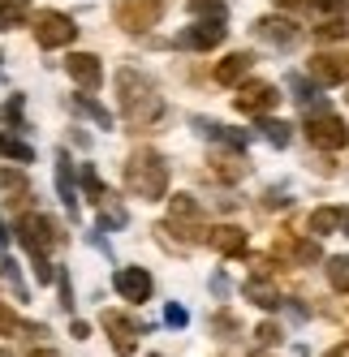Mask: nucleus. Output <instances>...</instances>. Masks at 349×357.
Returning a JSON list of instances; mask_svg holds the SVG:
<instances>
[{
    "mask_svg": "<svg viewBox=\"0 0 349 357\" xmlns=\"http://www.w3.org/2000/svg\"><path fill=\"white\" fill-rule=\"evenodd\" d=\"M117 91H121V112H126L130 125H151V121L164 112V104H160L151 78H147V73H138V69H121V73H117Z\"/></svg>",
    "mask_w": 349,
    "mask_h": 357,
    "instance_id": "1",
    "label": "nucleus"
},
{
    "mask_svg": "<svg viewBox=\"0 0 349 357\" xmlns=\"http://www.w3.org/2000/svg\"><path fill=\"white\" fill-rule=\"evenodd\" d=\"M126 190L134 198H147V202L164 198V190H168V168H164V160L156 155V151H134V155L126 160Z\"/></svg>",
    "mask_w": 349,
    "mask_h": 357,
    "instance_id": "2",
    "label": "nucleus"
},
{
    "mask_svg": "<svg viewBox=\"0 0 349 357\" xmlns=\"http://www.w3.org/2000/svg\"><path fill=\"white\" fill-rule=\"evenodd\" d=\"M17 241L31 250V259H35V275L47 284V280H52V267H47V250L61 241L57 224L47 220V215H39V211H31V215H22V220H17Z\"/></svg>",
    "mask_w": 349,
    "mask_h": 357,
    "instance_id": "3",
    "label": "nucleus"
},
{
    "mask_svg": "<svg viewBox=\"0 0 349 357\" xmlns=\"http://www.w3.org/2000/svg\"><path fill=\"white\" fill-rule=\"evenodd\" d=\"M306 138L323 151H341L349 142V125L332 112V104H311L306 112Z\"/></svg>",
    "mask_w": 349,
    "mask_h": 357,
    "instance_id": "4",
    "label": "nucleus"
},
{
    "mask_svg": "<svg viewBox=\"0 0 349 357\" xmlns=\"http://www.w3.org/2000/svg\"><path fill=\"white\" fill-rule=\"evenodd\" d=\"M160 13H164L160 0H117V22H121V31H130V35L151 31L160 22Z\"/></svg>",
    "mask_w": 349,
    "mask_h": 357,
    "instance_id": "5",
    "label": "nucleus"
},
{
    "mask_svg": "<svg viewBox=\"0 0 349 357\" xmlns=\"http://www.w3.org/2000/svg\"><path fill=\"white\" fill-rule=\"evenodd\" d=\"M35 39H39V47H65V43L78 39V26H73V17L47 9L35 17Z\"/></svg>",
    "mask_w": 349,
    "mask_h": 357,
    "instance_id": "6",
    "label": "nucleus"
},
{
    "mask_svg": "<svg viewBox=\"0 0 349 357\" xmlns=\"http://www.w3.org/2000/svg\"><path fill=\"white\" fill-rule=\"evenodd\" d=\"M108 327V340H112V349H117V357H134V349H138V323L134 319H126L121 310H104V319H99Z\"/></svg>",
    "mask_w": 349,
    "mask_h": 357,
    "instance_id": "7",
    "label": "nucleus"
},
{
    "mask_svg": "<svg viewBox=\"0 0 349 357\" xmlns=\"http://www.w3.org/2000/svg\"><path fill=\"white\" fill-rule=\"evenodd\" d=\"M164 228H181L186 241H203V224H198V202L190 194H177L168 207V224Z\"/></svg>",
    "mask_w": 349,
    "mask_h": 357,
    "instance_id": "8",
    "label": "nucleus"
},
{
    "mask_svg": "<svg viewBox=\"0 0 349 357\" xmlns=\"http://www.w3.org/2000/svg\"><path fill=\"white\" fill-rule=\"evenodd\" d=\"M276 86H272V82H246L242 86V95L233 99V104H237V112H251V116H263V112H272V108H276Z\"/></svg>",
    "mask_w": 349,
    "mask_h": 357,
    "instance_id": "9",
    "label": "nucleus"
},
{
    "mask_svg": "<svg viewBox=\"0 0 349 357\" xmlns=\"http://www.w3.org/2000/svg\"><path fill=\"white\" fill-rule=\"evenodd\" d=\"M112 289L126 297V301H147L151 297V275H147V267H121L117 275H112Z\"/></svg>",
    "mask_w": 349,
    "mask_h": 357,
    "instance_id": "10",
    "label": "nucleus"
},
{
    "mask_svg": "<svg viewBox=\"0 0 349 357\" xmlns=\"http://www.w3.org/2000/svg\"><path fill=\"white\" fill-rule=\"evenodd\" d=\"M65 69L82 91H99V82H104V65H99V56H91V52H73L65 61Z\"/></svg>",
    "mask_w": 349,
    "mask_h": 357,
    "instance_id": "11",
    "label": "nucleus"
},
{
    "mask_svg": "<svg viewBox=\"0 0 349 357\" xmlns=\"http://www.w3.org/2000/svg\"><path fill=\"white\" fill-rule=\"evenodd\" d=\"M255 35L263 43H272V47H293L297 43V26H293L289 17H259L255 22Z\"/></svg>",
    "mask_w": 349,
    "mask_h": 357,
    "instance_id": "12",
    "label": "nucleus"
},
{
    "mask_svg": "<svg viewBox=\"0 0 349 357\" xmlns=\"http://www.w3.org/2000/svg\"><path fill=\"white\" fill-rule=\"evenodd\" d=\"M220 39H224V22H198V26H190V31H181V35H177V43H181V47H198V52L216 47Z\"/></svg>",
    "mask_w": 349,
    "mask_h": 357,
    "instance_id": "13",
    "label": "nucleus"
},
{
    "mask_svg": "<svg viewBox=\"0 0 349 357\" xmlns=\"http://www.w3.org/2000/svg\"><path fill=\"white\" fill-rule=\"evenodd\" d=\"M311 73H315L319 82H332V86H336V82L349 78V56H345V52H332V56L319 52V56L311 61Z\"/></svg>",
    "mask_w": 349,
    "mask_h": 357,
    "instance_id": "14",
    "label": "nucleus"
},
{
    "mask_svg": "<svg viewBox=\"0 0 349 357\" xmlns=\"http://www.w3.org/2000/svg\"><path fill=\"white\" fill-rule=\"evenodd\" d=\"M251 69H255V56H251V52H233V56H224V61L216 65V78L229 86V82H242Z\"/></svg>",
    "mask_w": 349,
    "mask_h": 357,
    "instance_id": "15",
    "label": "nucleus"
},
{
    "mask_svg": "<svg viewBox=\"0 0 349 357\" xmlns=\"http://www.w3.org/2000/svg\"><path fill=\"white\" fill-rule=\"evenodd\" d=\"M57 185H61V202L69 207V215H78V190H73V164H69V155H65V151L57 155Z\"/></svg>",
    "mask_w": 349,
    "mask_h": 357,
    "instance_id": "16",
    "label": "nucleus"
},
{
    "mask_svg": "<svg viewBox=\"0 0 349 357\" xmlns=\"http://www.w3.org/2000/svg\"><path fill=\"white\" fill-rule=\"evenodd\" d=\"M336 228H345V237H349V211L319 207V211L311 215V233H315V237H328V233H336Z\"/></svg>",
    "mask_w": 349,
    "mask_h": 357,
    "instance_id": "17",
    "label": "nucleus"
},
{
    "mask_svg": "<svg viewBox=\"0 0 349 357\" xmlns=\"http://www.w3.org/2000/svg\"><path fill=\"white\" fill-rule=\"evenodd\" d=\"M220 254H242L246 250V233L237 224H220V228H211V237H207Z\"/></svg>",
    "mask_w": 349,
    "mask_h": 357,
    "instance_id": "18",
    "label": "nucleus"
},
{
    "mask_svg": "<svg viewBox=\"0 0 349 357\" xmlns=\"http://www.w3.org/2000/svg\"><path fill=\"white\" fill-rule=\"evenodd\" d=\"M194 130H198V134H207V138H220V142L246 146V134H242V130H224L220 121H207V116H198V121H194Z\"/></svg>",
    "mask_w": 349,
    "mask_h": 357,
    "instance_id": "19",
    "label": "nucleus"
},
{
    "mask_svg": "<svg viewBox=\"0 0 349 357\" xmlns=\"http://www.w3.org/2000/svg\"><path fill=\"white\" fill-rule=\"evenodd\" d=\"M246 297H251L259 310H276V305H281V293L272 284H263V280H251V284H246Z\"/></svg>",
    "mask_w": 349,
    "mask_h": 357,
    "instance_id": "20",
    "label": "nucleus"
},
{
    "mask_svg": "<svg viewBox=\"0 0 349 357\" xmlns=\"http://www.w3.org/2000/svg\"><path fill=\"white\" fill-rule=\"evenodd\" d=\"M211 164H216V172H220V176H229V181H237V176L246 172L242 151H233V155H229V151H216V155H211Z\"/></svg>",
    "mask_w": 349,
    "mask_h": 357,
    "instance_id": "21",
    "label": "nucleus"
},
{
    "mask_svg": "<svg viewBox=\"0 0 349 357\" xmlns=\"http://www.w3.org/2000/svg\"><path fill=\"white\" fill-rule=\"evenodd\" d=\"M259 130L267 134L272 146H289V138H293V134H289V125H285V121H272V116H259Z\"/></svg>",
    "mask_w": 349,
    "mask_h": 357,
    "instance_id": "22",
    "label": "nucleus"
},
{
    "mask_svg": "<svg viewBox=\"0 0 349 357\" xmlns=\"http://www.w3.org/2000/svg\"><path fill=\"white\" fill-rule=\"evenodd\" d=\"M22 17H27V0H0V26H22Z\"/></svg>",
    "mask_w": 349,
    "mask_h": 357,
    "instance_id": "23",
    "label": "nucleus"
},
{
    "mask_svg": "<svg viewBox=\"0 0 349 357\" xmlns=\"http://www.w3.org/2000/svg\"><path fill=\"white\" fill-rule=\"evenodd\" d=\"M73 108H78V112H87V116L99 125V130H108V125H112V116H108L104 108H99L95 99H87V95H73Z\"/></svg>",
    "mask_w": 349,
    "mask_h": 357,
    "instance_id": "24",
    "label": "nucleus"
},
{
    "mask_svg": "<svg viewBox=\"0 0 349 357\" xmlns=\"http://www.w3.org/2000/svg\"><path fill=\"white\" fill-rule=\"evenodd\" d=\"M0 151H5L9 160H17V164H31V160H35V151H31L27 142H22V138H9V134L0 138Z\"/></svg>",
    "mask_w": 349,
    "mask_h": 357,
    "instance_id": "25",
    "label": "nucleus"
},
{
    "mask_svg": "<svg viewBox=\"0 0 349 357\" xmlns=\"http://www.w3.org/2000/svg\"><path fill=\"white\" fill-rule=\"evenodd\" d=\"M190 9L198 17H207V22H224V13H229V5L224 0H190Z\"/></svg>",
    "mask_w": 349,
    "mask_h": 357,
    "instance_id": "26",
    "label": "nucleus"
},
{
    "mask_svg": "<svg viewBox=\"0 0 349 357\" xmlns=\"http://www.w3.org/2000/svg\"><path fill=\"white\" fill-rule=\"evenodd\" d=\"M328 280H332V289L349 293V254H341V259L328 263Z\"/></svg>",
    "mask_w": 349,
    "mask_h": 357,
    "instance_id": "27",
    "label": "nucleus"
},
{
    "mask_svg": "<svg viewBox=\"0 0 349 357\" xmlns=\"http://www.w3.org/2000/svg\"><path fill=\"white\" fill-rule=\"evenodd\" d=\"M289 86H293V99H297V104H315V86L306 82V78H297V73H293V78H289Z\"/></svg>",
    "mask_w": 349,
    "mask_h": 357,
    "instance_id": "28",
    "label": "nucleus"
},
{
    "mask_svg": "<svg viewBox=\"0 0 349 357\" xmlns=\"http://www.w3.org/2000/svg\"><path fill=\"white\" fill-rule=\"evenodd\" d=\"M345 35H349L345 22H323V26H319V39H323V43H336V39H345Z\"/></svg>",
    "mask_w": 349,
    "mask_h": 357,
    "instance_id": "29",
    "label": "nucleus"
},
{
    "mask_svg": "<svg viewBox=\"0 0 349 357\" xmlns=\"http://www.w3.org/2000/svg\"><path fill=\"white\" fill-rule=\"evenodd\" d=\"M82 185H87V194H91L95 202H99V198H104V185H99V176H95V168H91V164L82 168Z\"/></svg>",
    "mask_w": 349,
    "mask_h": 357,
    "instance_id": "30",
    "label": "nucleus"
},
{
    "mask_svg": "<svg viewBox=\"0 0 349 357\" xmlns=\"http://www.w3.org/2000/svg\"><path fill=\"white\" fill-rule=\"evenodd\" d=\"M22 323H17V314L9 310V305H0V336H13Z\"/></svg>",
    "mask_w": 349,
    "mask_h": 357,
    "instance_id": "31",
    "label": "nucleus"
},
{
    "mask_svg": "<svg viewBox=\"0 0 349 357\" xmlns=\"http://www.w3.org/2000/svg\"><path fill=\"white\" fill-rule=\"evenodd\" d=\"M259 344H281V327H272V323H259Z\"/></svg>",
    "mask_w": 349,
    "mask_h": 357,
    "instance_id": "32",
    "label": "nucleus"
},
{
    "mask_svg": "<svg viewBox=\"0 0 349 357\" xmlns=\"http://www.w3.org/2000/svg\"><path fill=\"white\" fill-rule=\"evenodd\" d=\"M164 323H168V327H186V310H181V305H168V310H164Z\"/></svg>",
    "mask_w": 349,
    "mask_h": 357,
    "instance_id": "33",
    "label": "nucleus"
},
{
    "mask_svg": "<svg viewBox=\"0 0 349 357\" xmlns=\"http://www.w3.org/2000/svg\"><path fill=\"white\" fill-rule=\"evenodd\" d=\"M311 5H315L319 13H341V9H345V0H311Z\"/></svg>",
    "mask_w": 349,
    "mask_h": 357,
    "instance_id": "34",
    "label": "nucleus"
},
{
    "mask_svg": "<svg viewBox=\"0 0 349 357\" xmlns=\"http://www.w3.org/2000/svg\"><path fill=\"white\" fill-rule=\"evenodd\" d=\"M0 116H5V121H17V116H22V99L13 95V99H9V104H5V108H0Z\"/></svg>",
    "mask_w": 349,
    "mask_h": 357,
    "instance_id": "35",
    "label": "nucleus"
},
{
    "mask_svg": "<svg viewBox=\"0 0 349 357\" xmlns=\"http://www.w3.org/2000/svg\"><path fill=\"white\" fill-rule=\"evenodd\" d=\"M211 289H216V297H224V293H229V280L216 275V280H211Z\"/></svg>",
    "mask_w": 349,
    "mask_h": 357,
    "instance_id": "36",
    "label": "nucleus"
},
{
    "mask_svg": "<svg viewBox=\"0 0 349 357\" xmlns=\"http://www.w3.org/2000/svg\"><path fill=\"white\" fill-rule=\"evenodd\" d=\"M328 357H349V344H336V349H332Z\"/></svg>",
    "mask_w": 349,
    "mask_h": 357,
    "instance_id": "37",
    "label": "nucleus"
},
{
    "mask_svg": "<svg viewBox=\"0 0 349 357\" xmlns=\"http://www.w3.org/2000/svg\"><path fill=\"white\" fill-rule=\"evenodd\" d=\"M276 5H281V9H289V5H306V0H276Z\"/></svg>",
    "mask_w": 349,
    "mask_h": 357,
    "instance_id": "38",
    "label": "nucleus"
},
{
    "mask_svg": "<svg viewBox=\"0 0 349 357\" xmlns=\"http://www.w3.org/2000/svg\"><path fill=\"white\" fill-rule=\"evenodd\" d=\"M31 357H57V353H52V349H35Z\"/></svg>",
    "mask_w": 349,
    "mask_h": 357,
    "instance_id": "39",
    "label": "nucleus"
},
{
    "mask_svg": "<svg viewBox=\"0 0 349 357\" xmlns=\"http://www.w3.org/2000/svg\"><path fill=\"white\" fill-rule=\"evenodd\" d=\"M9 241V233H5V224H0V245H5Z\"/></svg>",
    "mask_w": 349,
    "mask_h": 357,
    "instance_id": "40",
    "label": "nucleus"
},
{
    "mask_svg": "<svg viewBox=\"0 0 349 357\" xmlns=\"http://www.w3.org/2000/svg\"><path fill=\"white\" fill-rule=\"evenodd\" d=\"M151 357H160V353H151Z\"/></svg>",
    "mask_w": 349,
    "mask_h": 357,
    "instance_id": "41",
    "label": "nucleus"
},
{
    "mask_svg": "<svg viewBox=\"0 0 349 357\" xmlns=\"http://www.w3.org/2000/svg\"><path fill=\"white\" fill-rule=\"evenodd\" d=\"M259 357H263V353H259Z\"/></svg>",
    "mask_w": 349,
    "mask_h": 357,
    "instance_id": "42",
    "label": "nucleus"
}]
</instances>
